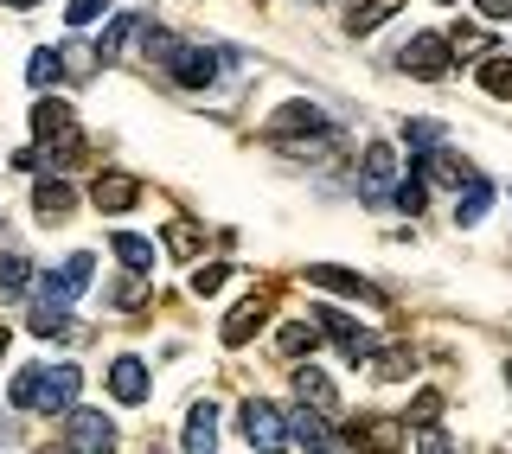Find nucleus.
Listing matches in <instances>:
<instances>
[{
	"label": "nucleus",
	"mask_w": 512,
	"mask_h": 454,
	"mask_svg": "<svg viewBox=\"0 0 512 454\" xmlns=\"http://www.w3.org/2000/svg\"><path fill=\"white\" fill-rule=\"evenodd\" d=\"M442 410H448V397H442V391H416L410 423H416V429H436V423H442Z\"/></svg>",
	"instance_id": "bb28decb"
},
{
	"label": "nucleus",
	"mask_w": 512,
	"mask_h": 454,
	"mask_svg": "<svg viewBox=\"0 0 512 454\" xmlns=\"http://www.w3.org/2000/svg\"><path fill=\"white\" fill-rule=\"evenodd\" d=\"M263 320H269V295L256 288L250 301H237V307H231V320H224V333H218V339H224V346H244V339L263 327Z\"/></svg>",
	"instance_id": "4468645a"
},
{
	"label": "nucleus",
	"mask_w": 512,
	"mask_h": 454,
	"mask_svg": "<svg viewBox=\"0 0 512 454\" xmlns=\"http://www.w3.org/2000/svg\"><path fill=\"white\" fill-rule=\"evenodd\" d=\"M148 58H160L173 77H180L186 90H205L218 77V58L205 52V45H186V39H173V32H148Z\"/></svg>",
	"instance_id": "f03ea898"
},
{
	"label": "nucleus",
	"mask_w": 512,
	"mask_h": 454,
	"mask_svg": "<svg viewBox=\"0 0 512 454\" xmlns=\"http://www.w3.org/2000/svg\"><path fill=\"white\" fill-rule=\"evenodd\" d=\"M109 250H116V263H122L128 275H141V269L154 263V243H148V237H128V231H122L116 243H109Z\"/></svg>",
	"instance_id": "aec40b11"
},
{
	"label": "nucleus",
	"mask_w": 512,
	"mask_h": 454,
	"mask_svg": "<svg viewBox=\"0 0 512 454\" xmlns=\"http://www.w3.org/2000/svg\"><path fill=\"white\" fill-rule=\"evenodd\" d=\"M109 13V0H71L64 7V26H90V20H103Z\"/></svg>",
	"instance_id": "2f4dec72"
},
{
	"label": "nucleus",
	"mask_w": 512,
	"mask_h": 454,
	"mask_svg": "<svg viewBox=\"0 0 512 454\" xmlns=\"http://www.w3.org/2000/svg\"><path fill=\"white\" fill-rule=\"evenodd\" d=\"M442 7H455V0H442Z\"/></svg>",
	"instance_id": "58836bf2"
},
{
	"label": "nucleus",
	"mask_w": 512,
	"mask_h": 454,
	"mask_svg": "<svg viewBox=\"0 0 512 454\" xmlns=\"http://www.w3.org/2000/svg\"><path fill=\"white\" fill-rule=\"evenodd\" d=\"M32 384H39V365H26L20 378H13V391H7V397H13V410H32Z\"/></svg>",
	"instance_id": "473e14b6"
},
{
	"label": "nucleus",
	"mask_w": 512,
	"mask_h": 454,
	"mask_svg": "<svg viewBox=\"0 0 512 454\" xmlns=\"http://www.w3.org/2000/svg\"><path fill=\"white\" fill-rule=\"evenodd\" d=\"M397 64H404L410 77H429V84H436V77H442L455 58H448V39H442V32H416V39L404 45V58H397Z\"/></svg>",
	"instance_id": "6e6552de"
},
{
	"label": "nucleus",
	"mask_w": 512,
	"mask_h": 454,
	"mask_svg": "<svg viewBox=\"0 0 512 454\" xmlns=\"http://www.w3.org/2000/svg\"><path fill=\"white\" fill-rule=\"evenodd\" d=\"M404 141H410V154H416V160L436 154V148H442V122H404Z\"/></svg>",
	"instance_id": "cd10ccee"
},
{
	"label": "nucleus",
	"mask_w": 512,
	"mask_h": 454,
	"mask_svg": "<svg viewBox=\"0 0 512 454\" xmlns=\"http://www.w3.org/2000/svg\"><path fill=\"white\" fill-rule=\"evenodd\" d=\"M20 288H32V263L20 250H0V295H20Z\"/></svg>",
	"instance_id": "412c9836"
},
{
	"label": "nucleus",
	"mask_w": 512,
	"mask_h": 454,
	"mask_svg": "<svg viewBox=\"0 0 512 454\" xmlns=\"http://www.w3.org/2000/svg\"><path fill=\"white\" fill-rule=\"evenodd\" d=\"M167 250H173V256H199V250H205V231H199V224H186V218L167 224Z\"/></svg>",
	"instance_id": "c756f323"
},
{
	"label": "nucleus",
	"mask_w": 512,
	"mask_h": 454,
	"mask_svg": "<svg viewBox=\"0 0 512 454\" xmlns=\"http://www.w3.org/2000/svg\"><path fill=\"white\" fill-rule=\"evenodd\" d=\"M295 397L308 403L320 423H327V416H340V391H333V378H327L320 365H301V371H295Z\"/></svg>",
	"instance_id": "f8f14e48"
},
{
	"label": "nucleus",
	"mask_w": 512,
	"mask_h": 454,
	"mask_svg": "<svg viewBox=\"0 0 512 454\" xmlns=\"http://www.w3.org/2000/svg\"><path fill=\"white\" fill-rule=\"evenodd\" d=\"M218 448V403H192L186 410V454H212Z\"/></svg>",
	"instance_id": "f3484780"
},
{
	"label": "nucleus",
	"mask_w": 512,
	"mask_h": 454,
	"mask_svg": "<svg viewBox=\"0 0 512 454\" xmlns=\"http://www.w3.org/2000/svg\"><path fill=\"white\" fill-rule=\"evenodd\" d=\"M404 7V0H365V7H352L346 13V26H352V39H365V32H378L384 20H391V13Z\"/></svg>",
	"instance_id": "6ab92c4d"
},
{
	"label": "nucleus",
	"mask_w": 512,
	"mask_h": 454,
	"mask_svg": "<svg viewBox=\"0 0 512 454\" xmlns=\"http://www.w3.org/2000/svg\"><path fill=\"white\" fill-rule=\"evenodd\" d=\"M26 77H32V90H45V84H58V77H64V64H58V52H52V45H39V52H32Z\"/></svg>",
	"instance_id": "a878e982"
},
{
	"label": "nucleus",
	"mask_w": 512,
	"mask_h": 454,
	"mask_svg": "<svg viewBox=\"0 0 512 454\" xmlns=\"http://www.w3.org/2000/svg\"><path fill=\"white\" fill-rule=\"evenodd\" d=\"M506 391H512V365H506Z\"/></svg>",
	"instance_id": "4c0bfd02"
},
{
	"label": "nucleus",
	"mask_w": 512,
	"mask_h": 454,
	"mask_svg": "<svg viewBox=\"0 0 512 454\" xmlns=\"http://www.w3.org/2000/svg\"><path fill=\"white\" fill-rule=\"evenodd\" d=\"M224 275H231L224 263H199V269H192V295H218V288H224Z\"/></svg>",
	"instance_id": "7c9ffc66"
},
{
	"label": "nucleus",
	"mask_w": 512,
	"mask_h": 454,
	"mask_svg": "<svg viewBox=\"0 0 512 454\" xmlns=\"http://www.w3.org/2000/svg\"><path fill=\"white\" fill-rule=\"evenodd\" d=\"M109 397L116 403H148V359H141V352H122V359L109 365Z\"/></svg>",
	"instance_id": "9b49d317"
},
{
	"label": "nucleus",
	"mask_w": 512,
	"mask_h": 454,
	"mask_svg": "<svg viewBox=\"0 0 512 454\" xmlns=\"http://www.w3.org/2000/svg\"><path fill=\"white\" fill-rule=\"evenodd\" d=\"M480 90L487 96H512V58H480Z\"/></svg>",
	"instance_id": "5701e85b"
},
{
	"label": "nucleus",
	"mask_w": 512,
	"mask_h": 454,
	"mask_svg": "<svg viewBox=\"0 0 512 454\" xmlns=\"http://www.w3.org/2000/svg\"><path fill=\"white\" fill-rule=\"evenodd\" d=\"M391 186H397V148H384V141H378V148H365V160H359V199L378 205Z\"/></svg>",
	"instance_id": "1a4fd4ad"
},
{
	"label": "nucleus",
	"mask_w": 512,
	"mask_h": 454,
	"mask_svg": "<svg viewBox=\"0 0 512 454\" xmlns=\"http://www.w3.org/2000/svg\"><path fill=\"white\" fill-rule=\"evenodd\" d=\"M32 454H71V448H32Z\"/></svg>",
	"instance_id": "c9c22d12"
},
{
	"label": "nucleus",
	"mask_w": 512,
	"mask_h": 454,
	"mask_svg": "<svg viewBox=\"0 0 512 454\" xmlns=\"http://www.w3.org/2000/svg\"><path fill=\"white\" fill-rule=\"evenodd\" d=\"M71 454H116V423L103 410H71Z\"/></svg>",
	"instance_id": "0eeeda50"
},
{
	"label": "nucleus",
	"mask_w": 512,
	"mask_h": 454,
	"mask_svg": "<svg viewBox=\"0 0 512 454\" xmlns=\"http://www.w3.org/2000/svg\"><path fill=\"white\" fill-rule=\"evenodd\" d=\"M480 20H512V0H474Z\"/></svg>",
	"instance_id": "72a5a7b5"
},
{
	"label": "nucleus",
	"mask_w": 512,
	"mask_h": 454,
	"mask_svg": "<svg viewBox=\"0 0 512 454\" xmlns=\"http://www.w3.org/2000/svg\"><path fill=\"white\" fill-rule=\"evenodd\" d=\"M308 282H314V288H333V295H352V301H365V307H391L378 282H365V275H352V269H340V263H314Z\"/></svg>",
	"instance_id": "423d86ee"
},
{
	"label": "nucleus",
	"mask_w": 512,
	"mask_h": 454,
	"mask_svg": "<svg viewBox=\"0 0 512 454\" xmlns=\"http://www.w3.org/2000/svg\"><path fill=\"white\" fill-rule=\"evenodd\" d=\"M7 346H13V333H7V327H0V359H7Z\"/></svg>",
	"instance_id": "f704fd0d"
},
{
	"label": "nucleus",
	"mask_w": 512,
	"mask_h": 454,
	"mask_svg": "<svg viewBox=\"0 0 512 454\" xmlns=\"http://www.w3.org/2000/svg\"><path fill=\"white\" fill-rule=\"evenodd\" d=\"M32 212H39L45 224H64V218L77 212V192L64 186V180H39V186H32Z\"/></svg>",
	"instance_id": "dca6fc26"
},
{
	"label": "nucleus",
	"mask_w": 512,
	"mask_h": 454,
	"mask_svg": "<svg viewBox=\"0 0 512 454\" xmlns=\"http://www.w3.org/2000/svg\"><path fill=\"white\" fill-rule=\"evenodd\" d=\"M135 199H141V180H135V173H96V180H90V205H96V212H109V218L128 212Z\"/></svg>",
	"instance_id": "9d476101"
},
{
	"label": "nucleus",
	"mask_w": 512,
	"mask_h": 454,
	"mask_svg": "<svg viewBox=\"0 0 512 454\" xmlns=\"http://www.w3.org/2000/svg\"><path fill=\"white\" fill-rule=\"evenodd\" d=\"M77 391H84V371L77 365H39V384H32V410H71Z\"/></svg>",
	"instance_id": "39448f33"
},
{
	"label": "nucleus",
	"mask_w": 512,
	"mask_h": 454,
	"mask_svg": "<svg viewBox=\"0 0 512 454\" xmlns=\"http://www.w3.org/2000/svg\"><path fill=\"white\" fill-rule=\"evenodd\" d=\"M7 7H39V0H7Z\"/></svg>",
	"instance_id": "e433bc0d"
},
{
	"label": "nucleus",
	"mask_w": 512,
	"mask_h": 454,
	"mask_svg": "<svg viewBox=\"0 0 512 454\" xmlns=\"http://www.w3.org/2000/svg\"><path fill=\"white\" fill-rule=\"evenodd\" d=\"M135 32H141V20H135V13H122V20L109 26V32H103V39H96V45H90V52H96V64H103V58H116L122 45L135 39Z\"/></svg>",
	"instance_id": "4be33fe9"
},
{
	"label": "nucleus",
	"mask_w": 512,
	"mask_h": 454,
	"mask_svg": "<svg viewBox=\"0 0 512 454\" xmlns=\"http://www.w3.org/2000/svg\"><path fill=\"white\" fill-rule=\"evenodd\" d=\"M237 423H244V442H250L256 454H288V423H282V410H276V403L250 397Z\"/></svg>",
	"instance_id": "20e7f679"
},
{
	"label": "nucleus",
	"mask_w": 512,
	"mask_h": 454,
	"mask_svg": "<svg viewBox=\"0 0 512 454\" xmlns=\"http://www.w3.org/2000/svg\"><path fill=\"white\" fill-rule=\"evenodd\" d=\"M455 192H461V199H455V224H480V218H487V205H493V186L480 180V173H468V180H461Z\"/></svg>",
	"instance_id": "a211bd4d"
},
{
	"label": "nucleus",
	"mask_w": 512,
	"mask_h": 454,
	"mask_svg": "<svg viewBox=\"0 0 512 454\" xmlns=\"http://www.w3.org/2000/svg\"><path fill=\"white\" fill-rule=\"evenodd\" d=\"M314 333H327L352 365H365V359L378 352V333H372V327H359V320L340 314V307H314Z\"/></svg>",
	"instance_id": "7ed1b4c3"
},
{
	"label": "nucleus",
	"mask_w": 512,
	"mask_h": 454,
	"mask_svg": "<svg viewBox=\"0 0 512 454\" xmlns=\"http://www.w3.org/2000/svg\"><path fill=\"white\" fill-rule=\"evenodd\" d=\"M314 327H308V320H295V327H282L276 333V346H282V359H308V352H314Z\"/></svg>",
	"instance_id": "393cba45"
},
{
	"label": "nucleus",
	"mask_w": 512,
	"mask_h": 454,
	"mask_svg": "<svg viewBox=\"0 0 512 454\" xmlns=\"http://www.w3.org/2000/svg\"><path fill=\"white\" fill-rule=\"evenodd\" d=\"M90 275H96V256H90V250L64 256L52 275H39V282H32V314H71V301L84 295Z\"/></svg>",
	"instance_id": "f257e3e1"
},
{
	"label": "nucleus",
	"mask_w": 512,
	"mask_h": 454,
	"mask_svg": "<svg viewBox=\"0 0 512 454\" xmlns=\"http://www.w3.org/2000/svg\"><path fill=\"white\" fill-rule=\"evenodd\" d=\"M391 205H397V212H423V205H429V186L416 180V173H404V180L391 186Z\"/></svg>",
	"instance_id": "c85d7f7f"
},
{
	"label": "nucleus",
	"mask_w": 512,
	"mask_h": 454,
	"mask_svg": "<svg viewBox=\"0 0 512 454\" xmlns=\"http://www.w3.org/2000/svg\"><path fill=\"white\" fill-rule=\"evenodd\" d=\"M448 58H487V32L461 20L455 32H448Z\"/></svg>",
	"instance_id": "b1692460"
},
{
	"label": "nucleus",
	"mask_w": 512,
	"mask_h": 454,
	"mask_svg": "<svg viewBox=\"0 0 512 454\" xmlns=\"http://www.w3.org/2000/svg\"><path fill=\"white\" fill-rule=\"evenodd\" d=\"M365 365H372V378H378V384H404V378H416V365H423V352H416L410 339H397V346H378V352H372Z\"/></svg>",
	"instance_id": "ddd939ff"
},
{
	"label": "nucleus",
	"mask_w": 512,
	"mask_h": 454,
	"mask_svg": "<svg viewBox=\"0 0 512 454\" xmlns=\"http://www.w3.org/2000/svg\"><path fill=\"white\" fill-rule=\"evenodd\" d=\"M320 128H327V122H320V109H314V103H282V109H276V122H269L263 135H269V141H288V135H320Z\"/></svg>",
	"instance_id": "2eb2a0df"
}]
</instances>
